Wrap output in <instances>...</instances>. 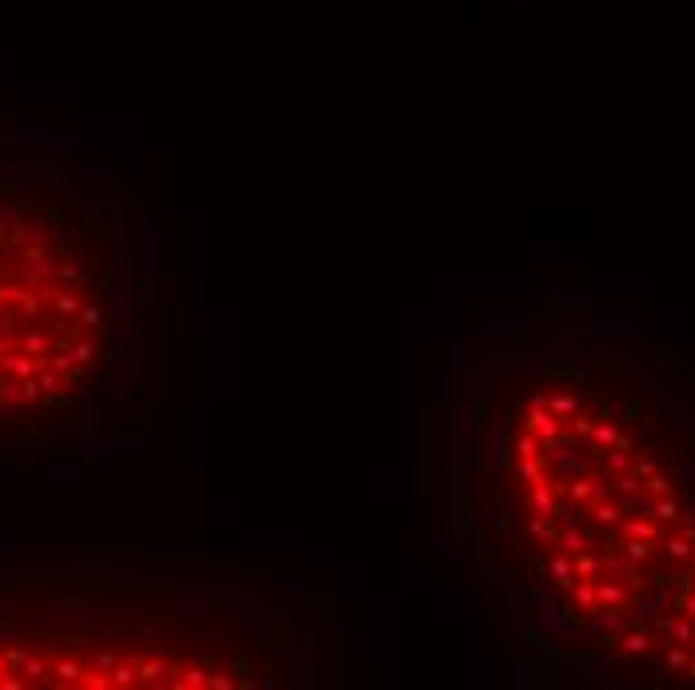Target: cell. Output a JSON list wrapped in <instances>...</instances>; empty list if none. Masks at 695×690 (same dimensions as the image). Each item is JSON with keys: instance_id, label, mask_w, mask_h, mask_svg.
Returning <instances> with one entry per match:
<instances>
[{"instance_id": "obj_1", "label": "cell", "mask_w": 695, "mask_h": 690, "mask_svg": "<svg viewBox=\"0 0 695 690\" xmlns=\"http://www.w3.org/2000/svg\"><path fill=\"white\" fill-rule=\"evenodd\" d=\"M511 487L547 582L604 642L695 646V511L611 411L544 391L511 435Z\"/></svg>"}, {"instance_id": "obj_2", "label": "cell", "mask_w": 695, "mask_h": 690, "mask_svg": "<svg viewBox=\"0 0 695 690\" xmlns=\"http://www.w3.org/2000/svg\"><path fill=\"white\" fill-rule=\"evenodd\" d=\"M112 311L56 223L0 204V411L40 407L104 359Z\"/></svg>"}]
</instances>
